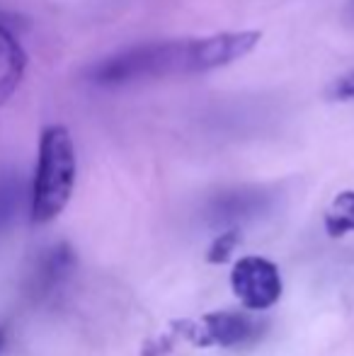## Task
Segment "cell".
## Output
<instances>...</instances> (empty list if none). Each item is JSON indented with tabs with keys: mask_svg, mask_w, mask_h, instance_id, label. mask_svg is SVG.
I'll use <instances>...</instances> for the list:
<instances>
[{
	"mask_svg": "<svg viewBox=\"0 0 354 356\" xmlns=\"http://www.w3.org/2000/svg\"><path fill=\"white\" fill-rule=\"evenodd\" d=\"M260 39V32H216L199 39L143 42L92 63L88 78L95 85L119 88L146 80L209 73L246 58Z\"/></svg>",
	"mask_w": 354,
	"mask_h": 356,
	"instance_id": "6da1fadb",
	"label": "cell"
},
{
	"mask_svg": "<svg viewBox=\"0 0 354 356\" xmlns=\"http://www.w3.org/2000/svg\"><path fill=\"white\" fill-rule=\"evenodd\" d=\"M76 145L71 131L61 124H51L39 138V158L29 192V218L42 225L61 216L76 187Z\"/></svg>",
	"mask_w": 354,
	"mask_h": 356,
	"instance_id": "7a4b0ae2",
	"label": "cell"
},
{
	"mask_svg": "<svg viewBox=\"0 0 354 356\" xmlns=\"http://www.w3.org/2000/svg\"><path fill=\"white\" fill-rule=\"evenodd\" d=\"M170 327L197 347H241L260 334L257 320L231 310H216L202 320H175Z\"/></svg>",
	"mask_w": 354,
	"mask_h": 356,
	"instance_id": "3957f363",
	"label": "cell"
},
{
	"mask_svg": "<svg viewBox=\"0 0 354 356\" xmlns=\"http://www.w3.org/2000/svg\"><path fill=\"white\" fill-rule=\"evenodd\" d=\"M231 286L236 298L250 310H267L282 296V277L274 262L265 257H243L231 269Z\"/></svg>",
	"mask_w": 354,
	"mask_h": 356,
	"instance_id": "277c9868",
	"label": "cell"
},
{
	"mask_svg": "<svg viewBox=\"0 0 354 356\" xmlns=\"http://www.w3.org/2000/svg\"><path fill=\"white\" fill-rule=\"evenodd\" d=\"M269 204V197L262 189H233L223 192L209 207L211 220L216 223H241L257 216Z\"/></svg>",
	"mask_w": 354,
	"mask_h": 356,
	"instance_id": "5b68a950",
	"label": "cell"
},
{
	"mask_svg": "<svg viewBox=\"0 0 354 356\" xmlns=\"http://www.w3.org/2000/svg\"><path fill=\"white\" fill-rule=\"evenodd\" d=\"M73 267H76V254H73L71 245L58 243L56 248L49 250V252L44 254L42 262H39L32 284H29L32 286V296L34 298L47 296L54 286H58L68 274H71Z\"/></svg>",
	"mask_w": 354,
	"mask_h": 356,
	"instance_id": "8992f818",
	"label": "cell"
},
{
	"mask_svg": "<svg viewBox=\"0 0 354 356\" xmlns=\"http://www.w3.org/2000/svg\"><path fill=\"white\" fill-rule=\"evenodd\" d=\"M24 66H27V56L22 47L17 44L15 34L5 24H0V104L17 90Z\"/></svg>",
	"mask_w": 354,
	"mask_h": 356,
	"instance_id": "52a82bcc",
	"label": "cell"
},
{
	"mask_svg": "<svg viewBox=\"0 0 354 356\" xmlns=\"http://www.w3.org/2000/svg\"><path fill=\"white\" fill-rule=\"evenodd\" d=\"M325 230L330 238L354 233V192H342L325 211Z\"/></svg>",
	"mask_w": 354,
	"mask_h": 356,
	"instance_id": "ba28073f",
	"label": "cell"
},
{
	"mask_svg": "<svg viewBox=\"0 0 354 356\" xmlns=\"http://www.w3.org/2000/svg\"><path fill=\"white\" fill-rule=\"evenodd\" d=\"M22 182L19 179H3L0 182V225L8 223L22 204Z\"/></svg>",
	"mask_w": 354,
	"mask_h": 356,
	"instance_id": "9c48e42d",
	"label": "cell"
},
{
	"mask_svg": "<svg viewBox=\"0 0 354 356\" xmlns=\"http://www.w3.org/2000/svg\"><path fill=\"white\" fill-rule=\"evenodd\" d=\"M238 243H241V233H238L236 228L223 230V233L218 235V238L211 243V248H209V252H207V259H209L211 264H223V262H228V257H231V254L236 252Z\"/></svg>",
	"mask_w": 354,
	"mask_h": 356,
	"instance_id": "30bf717a",
	"label": "cell"
},
{
	"mask_svg": "<svg viewBox=\"0 0 354 356\" xmlns=\"http://www.w3.org/2000/svg\"><path fill=\"white\" fill-rule=\"evenodd\" d=\"M325 97L332 102H354V71L332 80L325 90Z\"/></svg>",
	"mask_w": 354,
	"mask_h": 356,
	"instance_id": "8fae6325",
	"label": "cell"
},
{
	"mask_svg": "<svg viewBox=\"0 0 354 356\" xmlns=\"http://www.w3.org/2000/svg\"><path fill=\"white\" fill-rule=\"evenodd\" d=\"M347 15H350V19L354 22V0H350V13H347Z\"/></svg>",
	"mask_w": 354,
	"mask_h": 356,
	"instance_id": "7c38bea8",
	"label": "cell"
},
{
	"mask_svg": "<svg viewBox=\"0 0 354 356\" xmlns=\"http://www.w3.org/2000/svg\"><path fill=\"white\" fill-rule=\"evenodd\" d=\"M3 347H5V332L0 330V352H3Z\"/></svg>",
	"mask_w": 354,
	"mask_h": 356,
	"instance_id": "4fadbf2b",
	"label": "cell"
}]
</instances>
